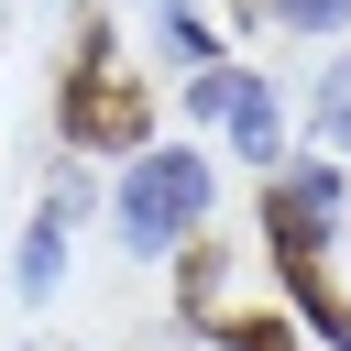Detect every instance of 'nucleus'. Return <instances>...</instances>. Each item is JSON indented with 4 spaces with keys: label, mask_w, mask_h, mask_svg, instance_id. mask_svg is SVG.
<instances>
[{
    "label": "nucleus",
    "mask_w": 351,
    "mask_h": 351,
    "mask_svg": "<svg viewBox=\"0 0 351 351\" xmlns=\"http://www.w3.org/2000/svg\"><path fill=\"white\" fill-rule=\"evenodd\" d=\"M219 121H230V143H241V154H252V165H274V143H285V110H274V99H263V77H241V88H230V110H219Z\"/></svg>",
    "instance_id": "39448f33"
},
{
    "label": "nucleus",
    "mask_w": 351,
    "mask_h": 351,
    "mask_svg": "<svg viewBox=\"0 0 351 351\" xmlns=\"http://www.w3.org/2000/svg\"><path fill=\"white\" fill-rule=\"evenodd\" d=\"M318 132H329V143H351V55L318 77Z\"/></svg>",
    "instance_id": "423d86ee"
},
{
    "label": "nucleus",
    "mask_w": 351,
    "mask_h": 351,
    "mask_svg": "<svg viewBox=\"0 0 351 351\" xmlns=\"http://www.w3.org/2000/svg\"><path fill=\"white\" fill-rule=\"evenodd\" d=\"M88 66H99V33H88ZM77 66V99H66V132L77 143H110V154H132L143 143V88H121V77H88Z\"/></svg>",
    "instance_id": "7ed1b4c3"
},
{
    "label": "nucleus",
    "mask_w": 351,
    "mask_h": 351,
    "mask_svg": "<svg viewBox=\"0 0 351 351\" xmlns=\"http://www.w3.org/2000/svg\"><path fill=\"white\" fill-rule=\"evenodd\" d=\"M285 22H307V33H329V22H351V0H285Z\"/></svg>",
    "instance_id": "6e6552de"
},
{
    "label": "nucleus",
    "mask_w": 351,
    "mask_h": 351,
    "mask_svg": "<svg viewBox=\"0 0 351 351\" xmlns=\"http://www.w3.org/2000/svg\"><path fill=\"white\" fill-rule=\"evenodd\" d=\"M340 208H351V176H340V165H274V186H263V230H274L285 274H318Z\"/></svg>",
    "instance_id": "f03ea898"
},
{
    "label": "nucleus",
    "mask_w": 351,
    "mask_h": 351,
    "mask_svg": "<svg viewBox=\"0 0 351 351\" xmlns=\"http://www.w3.org/2000/svg\"><path fill=\"white\" fill-rule=\"evenodd\" d=\"M230 351H296V340H285L274 318H241V329H230Z\"/></svg>",
    "instance_id": "0eeeda50"
},
{
    "label": "nucleus",
    "mask_w": 351,
    "mask_h": 351,
    "mask_svg": "<svg viewBox=\"0 0 351 351\" xmlns=\"http://www.w3.org/2000/svg\"><path fill=\"white\" fill-rule=\"evenodd\" d=\"M208 219V165L176 143V154H143L132 176H121V241L132 252H176L186 230Z\"/></svg>",
    "instance_id": "f257e3e1"
},
{
    "label": "nucleus",
    "mask_w": 351,
    "mask_h": 351,
    "mask_svg": "<svg viewBox=\"0 0 351 351\" xmlns=\"http://www.w3.org/2000/svg\"><path fill=\"white\" fill-rule=\"evenodd\" d=\"M66 230H77V186L33 208V230H22V263H11V285H22V296H55V285H66Z\"/></svg>",
    "instance_id": "20e7f679"
}]
</instances>
